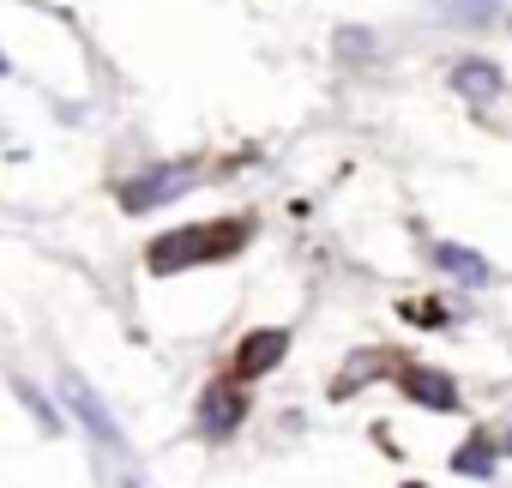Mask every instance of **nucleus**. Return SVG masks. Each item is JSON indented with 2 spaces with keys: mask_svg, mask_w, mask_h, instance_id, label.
<instances>
[{
  "mask_svg": "<svg viewBox=\"0 0 512 488\" xmlns=\"http://www.w3.org/2000/svg\"><path fill=\"white\" fill-rule=\"evenodd\" d=\"M253 241V217H223V223H181L169 235H157L145 248V266L151 272H181V266H217V260H235Z\"/></svg>",
  "mask_w": 512,
  "mask_h": 488,
  "instance_id": "nucleus-1",
  "label": "nucleus"
},
{
  "mask_svg": "<svg viewBox=\"0 0 512 488\" xmlns=\"http://www.w3.org/2000/svg\"><path fill=\"white\" fill-rule=\"evenodd\" d=\"M187 187H193V169H187V163H151L145 175L121 181V205H127V211H157V205L181 199Z\"/></svg>",
  "mask_w": 512,
  "mask_h": 488,
  "instance_id": "nucleus-2",
  "label": "nucleus"
},
{
  "mask_svg": "<svg viewBox=\"0 0 512 488\" xmlns=\"http://www.w3.org/2000/svg\"><path fill=\"white\" fill-rule=\"evenodd\" d=\"M398 392L422 410H458V386L440 374V368H422V362H404L398 368Z\"/></svg>",
  "mask_w": 512,
  "mask_h": 488,
  "instance_id": "nucleus-3",
  "label": "nucleus"
},
{
  "mask_svg": "<svg viewBox=\"0 0 512 488\" xmlns=\"http://www.w3.org/2000/svg\"><path fill=\"white\" fill-rule=\"evenodd\" d=\"M284 350H290V332H278V326H266V332H247V338L235 344V374H241V380H253V374H272V368L284 362Z\"/></svg>",
  "mask_w": 512,
  "mask_h": 488,
  "instance_id": "nucleus-4",
  "label": "nucleus"
},
{
  "mask_svg": "<svg viewBox=\"0 0 512 488\" xmlns=\"http://www.w3.org/2000/svg\"><path fill=\"white\" fill-rule=\"evenodd\" d=\"M241 416H247V392H241V380H217V386H205V398H199V428H205V434H229Z\"/></svg>",
  "mask_w": 512,
  "mask_h": 488,
  "instance_id": "nucleus-5",
  "label": "nucleus"
},
{
  "mask_svg": "<svg viewBox=\"0 0 512 488\" xmlns=\"http://www.w3.org/2000/svg\"><path fill=\"white\" fill-rule=\"evenodd\" d=\"M67 398H73V410H79V422L97 434V440H109V446H121V428H115V416H109V404L79 380V374H67Z\"/></svg>",
  "mask_w": 512,
  "mask_h": 488,
  "instance_id": "nucleus-6",
  "label": "nucleus"
},
{
  "mask_svg": "<svg viewBox=\"0 0 512 488\" xmlns=\"http://www.w3.org/2000/svg\"><path fill=\"white\" fill-rule=\"evenodd\" d=\"M452 91L470 97V103H488V97H500V67L482 61V55H470V61L452 67Z\"/></svg>",
  "mask_w": 512,
  "mask_h": 488,
  "instance_id": "nucleus-7",
  "label": "nucleus"
},
{
  "mask_svg": "<svg viewBox=\"0 0 512 488\" xmlns=\"http://www.w3.org/2000/svg\"><path fill=\"white\" fill-rule=\"evenodd\" d=\"M434 266L452 272L458 284H488V260L470 254V248H458V241H434Z\"/></svg>",
  "mask_w": 512,
  "mask_h": 488,
  "instance_id": "nucleus-8",
  "label": "nucleus"
},
{
  "mask_svg": "<svg viewBox=\"0 0 512 488\" xmlns=\"http://www.w3.org/2000/svg\"><path fill=\"white\" fill-rule=\"evenodd\" d=\"M500 0H428L434 25H488Z\"/></svg>",
  "mask_w": 512,
  "mask_h": 488,
  "instance_id": "nucleus-9",
  "label": "nucleus"
},
{
  "mask_svg": "<svg viewBox=\"0 0 512 488\" xmlns=\"http://www.w3.org/2000/svg\"><path fill=\"white\" fill-rule=\"evenodd\" d=\"M452 464H458L464 476H488V470H494V446H488V440H470V446H464Z\"/></svg>",
  "mask_w": 512,
  "mask_h": 488,
  "instance_id": "nucleus-10",
  "label": "nucleus"
},
{
  "mask_svg": "<svg viewBox=\"0 0 512 488\" xmlns=\"http://www.w3.org/2000/svg\"><path fill=\"white\" fill-rule=\"evenodd\" d=\"M380 368H386V362H380V350H368V356H362V362H356V368H350V374H338V386H332V392H338V398H344V392H356V386H362V380H374V374H380Z\"/></svg>",
  "mask_w": 512,
  "mask_h": 488,
  "instance_id": "nucleus-11",
  "label": "nucleus"
},
{
  "mask_svg": "<svg viewBox=\"0 0 512 488\" xmlns=\"http://www.w3.org/2000/svg\"><path fill=\"white\" fill-rule=\"evenodd\" d=\"M410 320H416V326H440V320H446V308H440V302H416V308H410Z\"/></svg>",
  "mask_w": 512,
  "mask_h": 488,
  "instance_id": "nucleus-12",
  "label": "nucleus"
},
{
  "mask_svg": "<svg viewBox=\"0 0 512 488\" xmlns=\"http://www.w3.org/2000/svg\"><path fill=\"white\" fill-rule=\"evenodd\" d=\"M506 452H512V434H506Z\"/></svg>",
  "mask_w": 512,
  "mask_h": 488,
  "instance_id": "nucleus-13",
  "label": "nucleus"
},
{
  "mask_svg": "<svg viewBox=\"0 0 512 488\" xmlns=\"http://www.w3.org/2000/svg\"><path fill=\"white\" fill-rule=\"evenodd\" d=\"M410 488H422V482H410Z\"/></svg>",
  "mask_w": 512,
  "mask_h": 488,
  "instance_id": "nucleus-14",
  "label": "nucleus"
}]
</instances>
